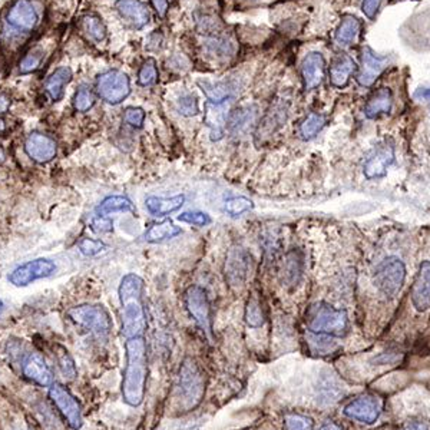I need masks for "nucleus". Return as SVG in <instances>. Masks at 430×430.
<instances>
[{"mask_svg": "<svg viewBox=\"0 0 430 430\" xmlns=\"http://www.w3.org/2000/svg\"><path fill=\"white\" fill-rule=\"evenodd\" d=\"M178 220L181 222H187L191 225H196V227H206L208 224H211V217L207 213L203 211H187L182 213Z\"/></svg>", "mask_w": 430, "mask_h": 430, "instance_id": "79ce46f5", "label": "nucleus"}, {"mask_svg": "<svg viewBox=\"0 0 430 430\" xmlns=\"http://www.w3.org/2000/svg\"><path fill=\"white\" fill-rule=\"evenodd\" d=\"M393 108V94L389 88H380L367 99L364 105V115L368 120L379 118L380 115L390 113Z\"/></svg>", "mask_w": 430, "mask_h": 430, "instance_id": "b1692460", "label": "nucleus"}, {"mask_svg": "<svg viewBox=\"0 0 430 430\" xmlns=\"http://www.w3.org/2000/svg\"><path fill=\"white\" fill-rule=\"evenodd\" d=\"M387 66L389 59L386 56H380L371 48L364 46L360 53V66L356 75V80L363 88H370V86L376 83Z\"/></svg>", "mask_w": 430, "mask_h": 430, "instance_id": "f8f14e48", "label": "nucleus"}, {"mask_svg": "<svg viewBox=\"0 0 430 430\" xmlns=\"http://www.w3.org/2000/svg\"><path fill=\"white\" fill-rule=\"evenodd\" d=\"M405 280L406 267L397 257H387L376 267L375 285L389 297H393L400 292L405 284Z\"/></svg>", "mask_w": 430, "mask_h": 430, "instance_id": "1a4fd4ad", "label": "nucleus"}, {"mask_svg": "<svg viewBox=\"0 0 430 430\" xmlns=\"http://www.w3.org/2000/svg\"><path fill=\"white\" fill-rule=\"evenodd\" d=\"M6 131V121L3 118H0V134Z\"/></svg>", "mask_w": 430, "mask_h": 430, "instance_id": "864d4df0", "label": "nucleus"}, {"mask_svg": "<svg viewBox=\"0 0 430 430\" xmlns=\"http://www.w3.org/2000/svg\"><path fill=\"white\" fill-rule=\"evenodd\" d=\"M287 115H289V106L282 101H275L271 103L270 109L266 112L261 118L260 124L255 131V139H266L271 136L275 131H278L287 121Z\"/></svg>", "mask_w": 430, "mask_h": 430, "instance_id": "a211bd4d", "label": "nucleus"}, {"mask_svg": "<svg viewBox=\"0 0 430 430\" xmlns=\"http://www.w3.org/2000/svg\"><path fill=\"white\" fill-rule=\"evenodd\" d=\"M127 364L122 378V400L131 408H138L145 399L148 379L147 343L142 337L127 338Z\"/></svg>", "mask_w": 430, "mask_h": 430, "instance_id": "f257e3e1", "label": "nucleus"}, {"mask_svg": "<svg viewBox=\"0 0 430 430\" xmlns=\"http://www.w3.org/2000/svg\"><path fill=\"white\" fill-rule=\"evenodd\" d=\"M319 430H343V427H341V424H338L336 422H327Z\"/></svg>", "mask_w": 430, "mask_h": 430, "instance_id": "3c124183", "label": "nucleus"}, {"mask_svg": "<svg viewBox=\"0 0 430 430\" xmlns=\"http://www.w3.org/2000/svg\"><path fill=\"white\" fill-rule=\"evenodd\" d=\"M79 251L86 255V257H94L101 254L102 251L106 250V245L101 240H94V238H83L79 245Z\"/></svg>", "mask_w": 430, "mask_h": 430, "instance_id": "37998d69", "label": "nucleus"}, {"mask_svg": "<svg viewBox=\"0 0 430 430\" xmlns=\"http://www.w3.org/2000/svg\"><path fill=\"white\" fill-rule=\"evenodd\" d=\"M177 109L184 117H195V115L199 113V102L196 96L187 94L178 99Z\"/></svg>", "mask_w": 430, "mask_h": 430, "instance_id": "ea45409f", "label": "nucleus"}, {"mask_svg": "<svg viewBox=\"0 0 430 430\" xmlns=\"http://www.w3.org/2000/svg\"><path fill=\"white\" fill-rule=\"evenodd\" d=\"M56 271V264L49 258H36L16 267L8 277L9 282L16 287H26L36 280L48 278Z\"/></svg>", "mask_w": 430, "mask_h": 430, "instance_id": "ddd939ff", "label": "nucleus"}, {"mask_svg": "<svg viewBox=\"0 0 430 430\" xmlns=\"http://www.w3.org/2000/svg\"><path fill=\"white\" fill-rule=\"evenodd\" d=\"M24 152L36 164H48L57 154V143L52 136L34 131L24 141Z\"/></svg>", "mask_w": 430, "mask_h": 430, "instance_id": "2eb2a0df", "label": "nucleus"}, {"mask_svg": "<svg viewBox=\"0 0 430 430\" xmlns=\"http://www.w3.org/2000/svg\"><path fill=\"white\" fill-rule=\"evenodd\" d=\"M124 121L134 128H142L143 122H145V112L142 108L129 106L124 112Z\"/></svg>", "mask_w": 430, "mask_h": 430, "instance_id": "c03bdc74", "label": "nucleus"}, {"mask_svg": "<svg viewBox=\"0 0 430 430\" xmlns=\"http://www.w3.org/2000/svg\"><path fill=\"white\" fill-rule=\"evenodd\" d=\"M383 3V0H363L361 12L367 19H375Z\"/></svg>", "mask_w": 430, "mask_h": 430, "instance_id": "a18cd8bd", "label": "nucleus"}, {"mask_svg": "<svg viewBox=\"0 0 430 430\" xmlns=\"http://www.w3.org/2000/svg\"><path fill=\"white\" fill-rule=\"evenodd\" d=\"M115 9L134 29L145 27L151 20V13L142 0H117Z\"/></svg>", "mask_w": 430, "mask_h": 430, "instance_id": "aec40b11", "label": "nucleus"}, {"mask_svg": "<svg viewBox=\"0 0 430 430\" xmlns=\"http://www.w3.org/2000/svg\"><path fill=\"white\" fill-rule=\"evenodd\" d=\"M393 161H394L393 148L389 145L379 147L367 157L363 165V174L367 180L382 178L386 175V172L389 166L393 164Z\"/></svg>", "mask_w": 430, "mask_h": 430, "instance_id": "6ab92c4d", "label": "nucleus"}, {"mask_svg": "<svg viewBox=\"0 0 430 430\" xmlns=\"http://www.w3.org/2000/svg\"><path fill=\"white\" fill-rule=\"evenodd\" d=\"M55 354H56V361H57V366H59L62 376L66 380H73L78 375V370H76L75 361L72 356L69 354V352L62 346H56Z\"/></svg>", "mask_w": 430, "mask_h": 430, "instance_id": "c9c22d12", "label": "nucleus"}, {"mask_svg": "<svg viewBox=\"0 0 430 430\" xmlns=\"http://www.w3.org/2000/svg\"><path fill=\"white\" fill-rule=\"evenodd\" d=\"M257 117V108L254 105H245L237 108L228 120V129L233 135H241L250 129Z\"/></svg>", "mask_w": 430, "mask_h": 430, "instance_id": "bb28decb", "label": "nucleus"}, {"mask_svg": "<svg viewBox=\"0 0 430 430\" xmlns=\"http://www.w3.org/2000/svg\"><path fill=\"white\" fill-rule=\"evenodd\" d=\"M42 22V6L38 0H16L5 16L2 32L3 45H22V41L32 35Z\"/></svg>", "mask_w": 430, "mask_h": 430, "instance_id": "7ed1b4c3", "label": "nucleus"}, {"mask_svg": "<svg viewBox=\"0 0 430 430\" xmlns=\"http://www.w3.org/2000/svg\"><path fill=\"white\" fill-rule=\"evenodd\" d=\"M66 314L71 322L91 331L98 338H106L112 330V320L103 306L80 304L69 308Z\"/></svg>", "mask_w": 430, "mask_h": 430, "instance_id": "423d86ee", "label": "nucleus"}, {"mask_svg": "<svg viewBox=\"0 0 430 430\" xmlns=\"http://www.w3.org/2000/svg\"><path fill=\"white\" fill-rule=\"evenodd\" d=\"M361 31V20L353 15H344L336 27L334 41L340 46L352 45Z\"/></svg>", "mask_w": 430, "mask_h": 430, "instance_id": "a878e982", "label": "nucleus"}, {"mask_svg": "<svg viewBox=\"0 0 430 430\" xmlns=\"http://www.w3.org/2000/svg\"><path fill=\"white\" fill-rule=\"evenodd\" d=\"M121 303L122 334L127 338L142 337L147 330V310L143 303V280L138 274H127L118 289Z\"/></svg>", "mask_w": 430, "mask_h": 430, "instance_id": "f03ea898", "label": "nucleus"}, {"mask_svg": "<svg viewBox=\"0 0 430 430\" xmlns=\"http://www.w3.org/2000/svg\"><path fill=\"white\" fill-rule=\"evenodd\" d=\"M403 430H429V427L423 422H413V423L408 424Z\"/></svg>", "mask_w": 430, "mask_h": 430, "instance_id": "8fccbe9b", "label": "nucleus"}, {"mask_svg": "<svg viewBox=\"0 0 430 430\" xmlns=\"http://www.w3.org/2000/svg\"><path fill=\"white\" fill-rule=\"evenodd\" d=\"M326 78V59L320 52H310L301 62V79L306 92L317 89Z\"/></svg>", "mask_w": 430, "mask_h": 430, "instance_id": "dca6fc26", "label": "nucleus"}, {"mask_svg": "<svg viewBox=\"0 0 430 430\" xmlns=\"http://www.w3.org/2000/svg\"><path fill=\"white\" fill-rule=\"evenodd\" d=\"M95 105L94 92L88 86H80L73 96V108L76 112H88Z\"/></svg>", "mask_w": 430, "mask_h": 430, "instance_id": "58836bf2", "label": "nucleus"}, {"mask_svg": "<svg viewBox=\"0 0 430 430\" xmlns=\"http://www.w3.org/2000/svg\"><path fill=\"white\" fill-rule=\"evenodd\" d=\"M417 96L430 101V89H422V91H419V92H417Z\"/></svg>", "mask_w": 430, "mask_h": 430, "instance_id": "603ef678", "label": "nucleus"}, {"mask_svg": "<svg viewBox=\"0 0 430 430\" xmlns=\"http://www.w3.org/2000/svg\"><path fill=\"white\" fill-rule=\"evenodd\" d=\"M134 210H135V207L132 204V201L127 196H122V195L106 196L96 208L99 215H106V214H112V213H128V211H134Z\"/></svg>", "mask_w": 430, "mask_h": 430, "instance_id": "7c9ffc66", "label": "nucleus"}, {"mask_svg": "<svg viewBox=\"0 0 430 430\" xmlns=\"http://www.w3.org/2000/svg\"><path fill=\"white\" fill-rule=\"evenodd\" d=\"M3 307H5V306H3V301H0V313H2V310H3Z\"/></svg>", "mask_w": 430, "mask_h": 430, "instance_id": "6e6d98bb", "label": "nucleus"}, {"mask_svg": "<svg viewBox=\"0 0 430 430\" xmlns=\"http://www.w3.org/2000/svg\"><path fill=\"white\" fill-rule=\"evenodd\" d=\"M307 329L313 334L319 336H331V337H344L349 333L350 322L349 315L344 310L334 308L327 303H315L313 304L306 317Z\"/></svg>", "mask_w": 430, "mask_h": 430, "instance_id": "20e7f679", "label": "nucleus"}, {"mask_svg": "<svg viewBox=\"0 0 430 430\" xmlns=\"http://www.w3.org/2000/svg\"><path fill=\"white\" fill-rule=\"evenodd\" d=\"M10 105H12L10 96L8 94H5V92H0V113L8 112Z\"/></svg>", "mask_w": 430, "mask_h": 430, "instance_id": "09e8293b", "label": "nucleus"}, {"mask_svg": "<svg viewBox=\"0 0 430 430\" xmlns=\"http://www.w3.org/2000/svg\"><path fill=\"white\" fill-rule=\"evenodd\" d=\"M49 387H50L49 397L53 401L56 409L61 412L64 419L68 422V424L73 430H79L83 424V417H82V409H80V405L78 403V400L62 385L52 383Z\"/></svg>", "mask_w": 430, "mask_h": 430, "instance_id": "9b49d317", "label": "nucleus"}, {"mask_svg": "<svg viewBox=\"0 0 430 430\" xmlns=\"http://www.w3.org/2000/svg\"><path fill=\"white\" fill-rule=\"evenodd\" d=\"M198 86L206 94L210 103L215 105L225 103L236 95L237 91L236 83L231 80H198Z\"/></svg>", "mask_w": 430, "mask_h": 430, "instance_id": "4be33fe9", "label": "nucleus"}, {"mask_svg": "<svg viewBox=\"0 0 430 430\" xmlns=\"http://www.w3.org/2000/svg\"><path fill=\"white\" fill-rule=\"evenodd\" d=\"M382 409H383L382 399L373 394H361L354 400H352L349 405H346L343 413L352 420L364 424H373L380 417Z\"/></svg>", "mask_w": 430, "mask_h": 430, "instance_id": "4468645a", "label": "nucleus"}, {"mask_svg": "<svg viewBox=\"0 0 430 430\" xmlns=\"http://www.w3.org/2000/svg\"><path fill=\"white\" fill-rule=\"evenodd\" d=\"M251 268L252 258L245 248L236 245L228 250L225 257L224 273L227 282L231 285L233 289H240V287L245 284L251 274Z\"/></svg>", "mask_w": 430, "mask_h": 430, "instance_id": "9d476101", "label": "nucleus"}, {"mask_svg": "<svg viewBox=\"0 0 430 430\" xmlns=\"http://www.w3.org/2000/svg\"><path fill=\"white\" fill-rule=\"evenodd\" d=\"M5 159H6V152H5V150L2 147H0V164L5 162Z\"/></svg>", "mask_w": 430, "mask_h": 430, "instance_id": "5fc2aeb1", "label": "nucleus"}, {"mask_svg": "<svg viewBox=\"0 0 430 430\" xmlns=\"http://www.w3.org/2000/svg\"><path fill=\"white\" fill-rule=\"evenodd\" d=\"M324 127H326V118L323 117V115L317 113V112H311L303 120L299 131H300V135H301L303 139L310 141L315 135H317Z\"/></svg>", "mask_w": 430, "mask_h": 430, "instance_id": "473e14b6", "label": "nucleus"}, {"mask_svg": "<svg viewBox=\"0 0 430 430\" xmlns=\"http://www.w3.org/2000/svg\"><path fill=\"white\" fill-rule=\"evenodd\" d=\"M356 71V62L353 61V57L349 55H338L336 59L331 62L330 69H329V76H330V83L334 88H344L347 86L352 75Z\"/></svg>", "mask_w": 430, "mask_h": 430, "instance_id": "5701e85b", "label": "nucleus"}, {"mask_svg": "<svg viewBox=\"0 0 430 430\" xmlns=\"http://www.w3.org/2000/svg\"><path fill=\"white\" fill-rule=\"evenodd\" d=\"M185 203L184 195H175L171 198L162 196H148L145 201V207L148 211L157 217H164L174 211H178Z\"/></svg>", "mask_w": 430, "mask_h": 430, "instance_id": "cd10ccee", "label": "nucleus"}, {"mask_svg": "<svg viewBox=\"0 0 430 430\" xmlns=\"http://www.w3.org/2000/svg\"><path fill=\"white\" fill-rule=\"evenodd\" d=\"M207 379L201 366L191 357H187L178 373V397L182 412H191L199 406L206 396Z\"/></svg>", "mask_w": 430, "mask_h": 430, "instance_id": "39448f33", "label": "nucleus"}, {"mask_svg": "<svg viewBox=\"0 0 430 430\" xmlns=\"http://www.w3.org/2000/svg\"><path fill=\"white\" fill-rule=\"evenodd\" d=\"M181 233H182L181 228L177 227L174 222L164 221L159 224H154L147 229L145 240L148 243H162L171 238H175Z\"/></svg>", "mask_w": 430, "mask_h": 430, "instance_id": "c756f323", "label": "nucleus"}, {"mask_svg": "<svg viewBox=\"0 0 430 430\" xmlns=\"http://www.w3.org/2000/svg\"><path fill=\"white\" fill-rule=\"evenodd\" d=\"M244 319H245V323L250 327H252V329H258V327H263L264 326V323H266V314H264V310H263L260 299H258V297H251L247 301Z\"/></svg>", "mask_w": 430, "mask_h": 430, "instance_id": "72a5a7b5", "label": "nucleus"}, {"mask_svg": "<svg viewBox=\"0 0 430 430\" xmlns=\"http://www.w3.org/2000/svg\"><path fill=\"white\" fill-rule=\"evenodd\" d=\"M158 68H157V62L152 57H148V59L142 64L139 72H138V83L141 86H151L158 80Z\"/></svg>", "mask_w": 430, "mask_h": 430, "instance_id": "4c0bfd02", "label": "nucleus"}, {"mask_svg": "<svg viewBox=\"0 0 430 430\" xmlns=\"http://www.w3.org/2000/svg\"><path fill=\"white\" fill-rule=\"evenodd\" d=\"M92 227H94L95 231H98V233H110L112 228H113V224H112V220L106 218L105 215H98V217L94 218Z\"/></svg>", "mask_w": 430, "mask_h": 430, "instance_id": "49530a36", "label": "nucleus"}, {"mask_svg": "<svg viewBox=\"0 0 430 430\" xmlns=\"http://www.w3.org/2000/svg\"><path fill=\"white\" fill-rule=\"evenodd\" d=\"M45 61V50L41 48H34L32 50H29L19 62V73L20 75H29L34 73L38 69H41L42 64Z\"/></svg>", "mask_w": 430, "mask_h": 430, "instance_id": "f704fd0d", "label": "nucleus"}, {"mask_svg": "<svg viewBox=\"0 0 430 430\" xmlns=\"http://www.w3.org/2000/svg\"><path fill=\"white\" fill-rule=\"evenodd\" d=\"M412 304L417 311L430 308V261H423L412 285Z\"/></svg>", "mask_w": 430, "mask_h": 430, "instance_id": "412c9836", "label": "nucleus"}, {"mask_svg": "<svg viewBox=\"0 0 430 430\" xmlns=\"http://www.w3.org/2000/svg\"><path fill=\"white\" fill-rule=\"evenodd\" d=\"M151 3L157 12V15L159 17H165L166 13H168V9H169V2L168 0H151Z\"/></svg>", "mask_w": 430, "mask_h": 430, "instance_id": "de8ad7c7", "label": "nucleus"}, {"mask_svg": "<svg viewBox=\"0 0 430 430\" xmlns=\"http://www.w3.org/2000/svg\"><path fill=\"white\" fill-rule=\"evenodd\" d=\"M224 103L222 105H215V103H210L207 108V124L211 129V138L213 139H220L222 138L224 134V128H225V122H227V117L224 113Z\"/></svg>", "mask_w": 430, "mask_h": 430, "instance_id": "2f4dec72", "label": "nucleus"}, {"mask_svg": "<svg viewBox=\"0 0 430 430\" xmlns=\"http://www.w3.org/2000/svg\"><path fill=\"white\" fill-rule=\"evenodd\" d=\"M79 29L86 38L96 43L103 42L108 35L105 23L98 15H94V13L83 15L79 19Z\"/></svg>", "mask_w": 430, "mask_h": 430, "instance_id": "c85d7f7f", "label": "nucleus"}, {"mask_svg": "<svg viewBox=\"0 0 430 430\" xmlns=\"http://www.w3.org/2000/svg\"><path fill=\"white\" fill-rule=\"evenodd\" d=\"M184 301L196 326L208 338H213V310L207 292L199 285H191L185 292Z\"/></svg>", "mask_w": 430, "mask_h": 430, "instance_id": "6e6552de", "label": "nucleus"}, {"mask_svg": "<svg viewBox=\"0 0 430 430\" xmlns=\"http://www.w3.org/2000/svg\"><path fill=\"white\" fill-rule=\"evenodd\" d=\"M72 80V71L68 66L57 68L49 75L45 82V92L53 102H59L64 98L65 86Z\"/></svg>", "mask_w": 430, "mask_h": 430, "instance_id": "393cba45", "label": "nucleus"}, {"mask_svg": "<svg viewBox=\"0 0 430 430\" xmlns=\"http://www.w3.org/2000/svg\"><path fill=\"white\" fill-rule=\"evenodd\" d=\"M23 376L42 387H49L53 383V373L45 357L41 353H29L22 363Z\"/></svg>", "mask_w": 430, "mask_h": 430, "instance_id": "f3484780", "label": "nucleus"}, {"mask_svg": "<svg viewBox=\"0 0 430 430\" xmlns=\"http://www.w3.org/2000/svg\"><path fill=\"white\" fill-rule=\"evenodd\" d=\"M95 89L102 101L109 105H118L131 94V79L122 71H106L96 78Z\"/></svg>", "mask_w": 430, "mask_h": 430, "instance_id": "0eeeda50", "label": "nucleus"}, {"mask_svg": "<svg viewBox=\"0 0 430 430\" xmlns=\"http://www.w3.org/2000/svg\"><path fill=\"white\" fill-rule=\"evenodd\" d=\"M284 420L287 430H313V420L304 415L289 413Z\"/></svg>", "mask_w": 430, "mask_h": 430, "instance_id": "a19ab883", "label": "nucleus"}, {"mask_svg": "<svg viewBox=\"0 0 430 430\" xmlns=\"http://www.w3.org/2000/svg\"><path fill=\"white\" fill-rule=\"evenodd\" d=\"M254 208V203L247 196H233L224 203V210L228 215L240 217Z\"/></svg>", "mask_w": 430, "mask_h": 430, "instance_id": "e433bc0d", "label": "nucleus"}]
</instances>
